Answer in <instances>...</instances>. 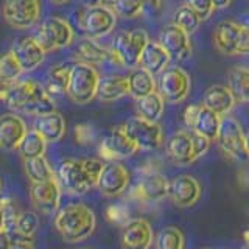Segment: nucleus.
Masks as SVG:
<instances>
[{
	"mask_svg": "<svg viewBox=\"0 0 249 249\" xmlns=\"http://www.w3.org/2000/svg\"><path fill=\"white\" fill-rule=\"evenodd\" d=\"M3 101L14 111H22L36 117L54 111V101L50 93L35 80H16L10 83Z\"/></svg>",
	"mask_w": 249,
	"mask_h": 249,
	"instance_id": "obj_1",
	"label": "nucleus"
},
{
	"mask_svg": "<svg viewBox=\"0 0 249 249\" xmlns=\"http://www.w3.org/2000/svg\"><path fill=\"white\" fill-rule=\"evenodd\" d=\"M53 224L66 243H81L95 232L97 216L90 207L73 202L58 210Z\"/></svg>",
	"mask_w": 249,
	"mask_h": 249,
	"instance_id": "obj_2",
	"label": "nucleus"
},
{
	"mask_svg": "<svg viewBox=\"0 0 249 249\" xmlns=\"http://www.w3.org/2000/svg\"><path fill=\"white\" fill-rule=\"evenodd\" d=\"M100 75L89 62H76L70 69L67 95L78 105H88L97 97Z\"/></svg>",
	"mask_w": 249,
	"mask_h": 249,
	"instance_id": "obj_3",
	"label": "nucleus"
},
{
	"mask_svg": "<svg viewBox=\"0 0 249 249\" xmlns=\"http://www.w3.org/2000/svg\"><path fill=\"white\" fill-rule=\"evenodd\" d=\"M213 44L216 50L226 56L249 54V30L243 23L223 20L215 27Z\"/></svg>",
	"mask_w": 249,
	"mask_h": 249,
	"instance_id": "obj_4",
	"label": "nucleus"
},
{
	"mask_svg": "<svg viewBox=\"0 0 249 249\" xmlns=\"http://www.w3.org/2000/svg\"><path fill=\"white\" fill-rule=\"evenodd\" d=\"M148 41L150 39H148L145 30H123L115 35L112 41V50L119 56L122 66L134 69L139 66L140 54H142Z\"/></svg>",
	"mask_w": 249,
	"mask_h": 249,
	"instance_id": "obj_5",
	"label": "nucleus"
},
{
	"mask_svg": "<svg viewBox=\"0 0 249 249\" xmlns=\"http://www.w3.org/2000/svg\"><path fill=\"white\" fill-rule=\"evenodd\" d=\"M192 88L189 73L181 67H167L158 75L156 90L159 95L171 105H178L187 98Z\"/></svg>",
	"mask_w": 249,
	"mask_h": 249,
	"instance_id": "obj_6",
	"label": "nucleus"
},
{
	"mask_svg": "<svg viewBox=\"0 0 249 249\" xmlns=\"http://www.w3.org/2000/svg\"><path fill=\"white\" fill-rule=\"evenodd\" d=\"M218 145L221 151L228 156L229 159L237 162H245L249 159L246 151V140H245V131L237 119L231 115L221 117L220 131H218Z\"/></svg>",
	"mask_w": 249,
	"mask_h": 249,
	"instance_id": "obj_7",
	"label": "nucleus"
},
{
	"mask_svg": "<svg viewBox=\"0 0 249 249\" xmlns=\"http://www.w3.org/2000/svg\"><path fill=\"white\" fill-rule=\"evenodd\" d=\"M122 126L139 150L154 151L159 150L163 143V131L158 122L145 120L137 115L123 123Z\"/></svg>",
	"mask_w": 249,
	"mask_h": 249,
	"instance_id": "obj_8",
	"label": "nucleus"
},
{
	"mask_svg": "<svg viewBox=\"0 0 249 249\" xmlns=\"http://www.w3.org/2000/svg\"><path fill=\"white\" fill-rule=\"evenodd\" d=\"M80 25L92 39L106 36L117 25V14L111 6L101 3L86 6L80 14Z\"/></svg>",
	"mask_w": 249,
	"mask_h": 249,
	"instance_id": "obj_9",
	"label": "nucleus"
},
{
	"mask_svg": "<svg viewBox=\"0 0 249 249\" xmlns=\"http://www.w3.org/2000/svg\"><path fill=\"white\" fill-rule=\"evenodd\" d=\"M73 30L67 20L61 18H49L41 23V28L37 30L35 37L47 53L69 47L73 42Z\"/></svg>",
	"mask_w": 249,
	"mask_h": 249,
	"instance_id": "obj_10",
	"label": "nucleus"
},
{
	"mask_svg": "<svg viewBox=\"0 0 249 249\" xmlns=\"http://www.w3.org/2000/svg\"><path fill=\"white\" fill-rule=\"evenodd\" d=\"M182 120L187 129H193L207 137L209 140H216L220 131L221 117L216 112L210 111L204 105H190L185 107Z\"/></svg>",
	"mask_w": 249,
	"mask_h": 249,
	"instance_id": "obj_11",
	"label": "nucleus"
},
{
	"mask_svg": "<svg viewBox=\"0 0 249 249\" xmlns=\"http://www.w3.org/2000/svg\"><path fill=\"white\" fill-rule=\"evenodd\" d=\"M2 14L11 27L25 30L33 27L41 18V3L39 0H5Z\"/></svg>",
	"mask_w": 249,
	"mask_h": 249,
	"instance_id": "obj_12",
	"label": "nucleus"
},
{
	"mask_svg": "<svg viewBox=\"0 0 249 249\" xmlns=\"http://www.w3.org/2000/svg\"><path fill=\"white\" fill-rule=\"evenodd\" d=\"M58 179L67 192L76 195V196H81V195L88 193L93 187L88 171L84 168L83 159L62 160L58 168Z\"/></svg>",
	"mask_w": 249,
	"mask_h": 249,
	"instance_id": "obj_13",
	"label": "nucleus"
},
{
	"mask_svg": "<svg viewBox=\"0 0 249 249\" xmlns=\"http://www.w3.org/2000/svg\"><path fill=\"white\" fill-rule=\"evenodd\" d=\"M30 199L35 209L42 215H53L59 210L61 202V182L58 178L44 182H31Z\"/></svg>",
	"mask_w": 249,
	"mask_h": 249,
	"instance_id": "obj_14",
	"label": "nucleus"
},
{
	"mask_svg": "<svg viewBox=\"0 0 249 249\" xmlns=\"http://www.w3.org/2000/svg\"><path fill=\"white\" fill-rule=\"evenodd\" d=\"M168 159L179 167L192 165L195 160L199 159V154L195 146V136L192 129L176 131L173 136L167 140L165 145Z\"/></svg>",
	"mask_w": 249,
	"mask_h": 249,
	"instance_id": "obj_15",
	"label": "nucleus"
},
{
	"mask_svg": "<svg viewBox=\"0 0 249 249\" xmlns=\"http://www.w3.org/2000/svg\"><path fill=\"white\" fill-rule=\"evenodd\" d=\"M129 181L131 175L128 168L119 160H109L101 170L97 187L106 198H115L128 189Z\"/></svg>",
	"mask_w": 249,
	"mask_h": 249,
	"instance_id": "obj_16",
	"label": "nucleus"
},
{
	"mask_svg": "<svg viewBox=\"0 0 249 249\" xmlns=\"http://www.w3.org/2000/svg\"><path fill=\"white\" fill-rule=\"evenodd\" d=\"M137 151H139L137 145L132 142L129 136L124 132L123 126L114 128L103 139V142H101V146H100V156L103 159H106L107 162L128 159Z\"/></svg>",
	"mask_w": 249,
	"mask_h": 249,
	"instance_id": "obj_17",
	"label": "nucleus"
},
{
	"mask_svg": "<svg viewBox=\"0 0 249 249\" xmlns=\"http://www.w3.org/2000/svg\"><path fill=\"white\" fill-rule=\"evenodd\" d=\"M153 240V228L145 218H132L124 223L120 235L122 249H150Z\"/></svg>",
	"mask_w": 249,
	"mask_h": 249,
	"instance_id": "obj_18",
	"label": "nucleus"
},
{
	"mask_svg": "<svg viewBox=\"0 0 249 249\" xmlns=\"http://www.w3.org/2000/svg\"><path fill=\"white\" fill-rule=\"evenodd\" d=\"M168 196L178 207H192L201 198V184L196 178L190 175H179L173 181H170Z\"/></svg>",
	"mask_w": 249,
	"mask_h": 249,
	"instance_id": "obj_19",
	"label": "nucleus"
},
{
	"mask_svg": "<svg viewBox=\"0 0 249 249\" xmlns=\"http://www.w3.org/2000/svg\"><path fill=\"white\" fill-rule=\"evenodd\" d=\"M11 53L18 59L22 72H33V70H36L42 64V61L45 58V50L36 41V37L31 36H23L16 39Z\"/></svg>",
	"mask_w": 249,
	"mask_h": 249,
	"instance_id": "obj_20",
	"label": "nucleus"
},
{
	"mask_svg": "<svg viewBox=\"0 0 249 249\" xmlns=\"http://www.w3.org/2000/svg\"><path fill=\"white\" fill-rule=\"evenodd\" d=\"M159 42L163 45L173 61H185L192 54V41L190 35L185 33L182 28L176 27L175 23H170L162 30Z\"/></svg>",
	"mask_w": 249,
	"mask_h": 249,
	"instance_id": "obj_21",
	"label": "nucleus"
},
{
	"mask_svg": "<svg viewBox=\"0 0 249 249\" xmlns=\"http://www.w3.org/2000/svg\"><path fill=\"white\" fill-rule=\"evenodd\" d=\"M27 132V124L19 115L2 114L0 115V150H18Z\"/></svg>",
	"mask_w": 249,
	"mask_h": 249,
	"instance_id": "obj_22",
	"label": "nucleus"
},
{
	"mask_svg": "<svg viewBox=\"0 0 249 249\" xmlns=\"http://www.w3.org/2000/svg\"><path fill=\"white\" fill-rule=\"evenodd\" d=\"M170 181L160 173H150L132 189V196L139 201H160L168 196Z\"/></svg>",
	"mask_w": 249,
	"mask_h": 249,
	"instance_id": "obj_23",
	"label": "nucleus"
},
{
	"mask_svg": "<svg viewBox=\"0 0 249 249\" xmlns=\"http://www.w3.org/2000/svg\"><path fill=\"white\" fill-rule=\"evenodd\" d=\"M235 98H233L231 89L224 84H213L207 88L202 97V105L207 106L210 111L216 112L220 117L229 115V112L235 106Z\"/></svg>",
	"mask_w": 249,
	"mask_h": 249,
	"instance_id": "obj_24",
	"label": "nucleus"
},
{
	"mask_svg": "<svg viewBox=\"0 0 249 249\" xmlns=\"http://www.w3.org/2000/svg\"><path fill=\"white\" fill-rule=\"evenodd\" d=\"M170 61H171L170 54L163 49V45L160 42L148 41L142 54H140L139 67L148 70L153 75H159L162 70H165L170 66Z\"/></svg>",
	"mask_w": 249,
	"mask_h": 249,
	"instance_id": "obj_25",
	"label": "nucleus"
},
{
	"mask_svg": "<svg viewBox=\"0 0 249 249\" xmlns=\"http://www.w3.org/2000/svg\"><path fill=\"white\" fill-rule=\"evenodd\" d=\"M35 131L47 140V143H54L66 134V120L56 111L37 115L35 120Z\"/></svg>",
	"mask_w": 249,
	"mask_h": 249,
	"instance_id": "obj_26",
	"label": "nucleus"
},
{
	"mask_svg": "<svg viewBox=\"0 0 249 249\" xmlns=\"http://www.w3.org/2000/svg\"><path fill=\"white\" fill-rule=\"evenodd\" d=\"M129 95V86H128V76L122 75H107L100 78L97 98L101 101H115L123 97Z\"/></svg>",
	"mask_w": 249,
	"mask_h": 249,
	"instance_id": "obj_27",
	"label": "nucleus"
},
{
	"mask_svg": "<svg viewBox=\"0 0 249 249\" xmlns=\"http://www.w3.org/2000/svg\"><path fill=\"white\" fill-rule=\"evenodd\" d=\"M228 88L237 103H249V67L233 66L228 72Z\"/></svg>",
	"mask_w": 249,
	"mask_h": 249,
	"instance_id": "obj_28",
	"label": "nucleus"
},
{
	"mask_svg": "<svg viewBox=\"0 0 249 249\" xmlns=\"http://www.w3.org/2000/svg\"><path fill=\"white\" fill-rule=\"evenodd\" d=\"M129 95L134 98L145 97L156 90V78L142 67H134L128 75Z\"/></svg>",
	"mask_w": 249,
	"mask_h": 249,
	"instance_id": "obj_29",
	"label": "nucleus"
},
{
	"mask_svg": "<svg viewBox=\"0 0 249 249\" xmlns=\"http://www.w3.org/2000/svg\"><path fill=\"white\" fill-rule=\"evenodd\" d=\"M137 115L150 122H159V119L165 109V100H163L158 90L148 93L145 97L136 98Z\"/></svg>",
	"mask_w": 249,
	"mask_h": 249,
	"instance_id": "obj_30",
	"label": "nucleus"
},
{
	"mask_svg": "<svg viewBox=\"0 0 249 249\" xmlns=\"http://www.w3.org/2000/svg\"><path fill=\"white\" fill-rule=\"evenodd\" d=\"M78 53L84 59V62H89V64H92V62H105V61H114L120 64L119 56H117L112 49H105V47L98 45L92 37L81 41V44L78 45Z\"/></svg>",
	"mask_w": 249,
	"mask_h": 249,
	"instance_id": "obj_31",
	"label": "nucleus"
},
{
	"mask_svg": "<svg viewBox=\"0 0 249 249\" xmlns=\"http://www.w3.org/2000/svg\"><path fill=\"white\" fill-rule=\"evenodd\" d=\"M25 173L30 179V182H44L49 179L56 178L52 165L44 156L33 159H25Z\"/></svg>",
	"mask_w": 249,
	"mask_h": 249,
	"instance_id": "obj_32",
	"label": "nucleus"
},
{
	"mask_svg": "<svg viewBox=\"0 0 249 249\" xmlns=\"http://www.w3.org/2000/svg\"><path fill=\"white\" fill-rule=\"evenodd\" d=\"M19 153L23 159H33L44 156L47 150V140L37 131H28L19 145Z\"/></svg>",
	"mask_w": 249,
	"mask_h": 249,
	"instance_id": "obj_33",
	"label": "nucleus"
},
{
	"mask_svg": "<svg viewBox=\"0 0 249 249\" xmlns=\"http://www.w3.org/2000/svg\"><path fill=\"white\" fill-rule=\"evenodd\" d=\"M39 229V216L33 210H23L19 215L18 224H16V232L11 240H27L31 241Z\"/></svg>",
	"mask_w": 249,
	"mask_h": 249,
	"instance_id": "obj_34",
	"label": "nucleus"
},
{
	"mask_svg": "<svg viewBox=\"0 0 249 249\" xmlns=\"http://www.w3.org/2000/svg\"><path fill=\"white\" fill-rule=\"evenodd\" d=\"M156 249H185V235L176 226H165L156 237Z\"/></svg>",
	"mask_w": 249,
	"mask_h": 249,
	"instance_id": "obj_35",
	"label": "nucleus"
},
{
	"mask_svg": "<svg viewBox=\"0 0 249 249\" xmlns=\"http://www.w3.org/2000/svg\"><path fill=\"white\" fill-rule=\"evenodd\" d=\"M201 22L202 20H201L199 16L195 13L192 8L187 6L185 3L179 6L178 10L175 11V14H173V23H175V25L179 27V28H182L185 33H189V35L195 33V31L199 28Z\"/></svg>",
	"mask_w": 249,
	"mask_h": 249,
	"instance_id": "obj_36",
	"label": "nucleus"
},
{
	"mask_svg": "<svg viewBox=\"0 0 249 249\" xmlns=\"http://www.w3.org/2000/svg\"><path fill=\"white\" fill-rule=\"evenodd\" d=\"M0 207H2L3 212V231L5 233L10 235V238H13L16 232V224H18L20 215V209L18 206V202L10 196L0 199Z\"/></svg>",
	"mask_w": 249,
	"mask_h": 249,
	"instance_id": "obj_37",
	"label": "nucleus"
},
{
	"mask_svg": "<svg viewBox=\"0 0 249 249\" xmlns=\"http://www.w3.org/2000/svg\"><path fill=\"white\" fill-rule=\"evenodd\" d=\"M70 69H72V66H66V64H58V66H54V67L50 69V72H49L50 92L53 90V92H58V93H62V92L67 93Z\"/></svg>",
	"mask_w": 249,
	"mask_h": 249,
	"instance_id": "obj_38",
	"label": "nucleus"
},
{
	"mask_svg": "<svg viewBox=\"0 0 249 249\" xmlns=\"http://www.w3.org/2000/svg\"><path fill=\"white\" fill-rule=\"evenodd\" d=\"M20 73L22 69L11 52L0 54V80L6 83H13L20 76Z\"/></svg>",
	"mask_w": 249,
	"mask_h": 249,
	"instance_id": "obj_39",
	"label": "nucleus"
},
{
	"mask_svg": "<svg viewBox=\"0 0 249 249\" xmlns=\"http://www.w3.org/2000/svg\"><path fill=\"white\" fill-rule=\"evenodd\" d=\"M112 10L115 11L117 16L131 19V18H137L143 11V5L140 0H117Z\"/></svg>",
	"mask_w": 249,
	"mask_h": 249,
	"instance_id": "obj_40",
	"label": "nucleus"
},
{
	"mask_svg": "<svg viewBox=\"0 0 249 249\" xmlns=\"http://www.w3.org/2000/svg\"><path fill=\"white\" fill-rule=\"evenodd\" d=\"M185 5L192 8V10L201 18V20L209 19L210 16H212V13L215 11L212 0H185Z\"/></svg>",
	"mask_w": 249,
	"mask_h": 249,
	"instance_id": "obj_41",
	"label": "nucleus"
},
{
	"mask_svg": "<svg viewBox=\"0 0 249 249\" xmlns=\"http://www.w3.org/2000/svg\"><path fill=\"white\" fill-rule=\"evenodd\" d=\"M106 220L109 223H112V224H119V223H126V212L119 207V206H111V207H107L106 210Z\"/></svg>",
	"mask_w": 249,
	"mask_h": 249,
	"instance_id": "obj_42",
	"label": "nucleus"
},
{
	"mask_svg": "<svg viewBox=\"0 0 249 249\" xmlns=\"http://www.w3.org/2000/svg\"><path fill=\"white\" fill-rule=\"evenodd\" d=\"M10 249H35V246L27 240H13Z\"/></svg>",
	"mask_w": 249,
	"mask_h": 249,
	"instance_id": "obj_43",
	"label": "nucleus"
},
{
	"mask_svg": "<svg viewBox=\"0 0 249 249\" xmlns=\"http://www.w3.org/2000/svg\"><path fill=\"white\" fill-rule=\"evenodd\" d=\"M143 5V11L145 10H151V11H158L160 8L162 0H140Z\"/></svg>",
	"mask_w": 249,
	"mask_h": 249,
	"instance_id": "obj_44",
	"label": "nucleus"
},
{
	"mask_svg": "<svg viewBox=\"0 0 249 249\" xmlns=\"http://www.w3.org/2000/svg\"><path fill=\"white\" fill-rule=\"evenodd\" d=\"M11 238L8 233L5 232H0V249H10L11 248Z\"/></svg>",
	"mask_w": 249,
	"mask_h": 249,
	"instance_id": "obj_45",
	"label": "nucleus"
},
{
	"mask_svg": "<svg viewBox=\"0 0 249 249\" xmlns=\"http://www.w3.org/2000/svg\"><path fill=\"white\" fill-rule=\"evenodd\" d=\"M212 3L215 10H224L232 3V0H212Z\"/></svg>",
	"mask_w": 249,
	"mask_h": 249,
	"instance_id": "obj_46",
	"label": "nucleus"
},
{
	"mask_svg": "<svg viewBox=\"0 0 249 249\" xmlns=\"http://www.w3.org/2000/svg\"><path fill=\"white\" fill-rule=\"evenodd\" d=\"M100 3L101 5H106V6H114L115 3H117V0H100Z\"/></svg>",
	"mask_w": 249,
	"mask_h": 249,
	"instance_id": "obj_47",
	"label": "nucleus"
},
{
	"mask_svg": "<svg viewBox=\"0 0 249 249\" xmlns=\"http://www.w3.org/2000/svg\"><path fill=\"white\" fill-rule=\"evenodd\" d=\"M83 3H86L88 6H92V5H98L100 3V0H81Z\"/></svg>",
	"mask_w": 249,
	"mask_h": 249,
	"instance_id": "obj_48",
	"label": "nucleus"
},
{
	"mask_svg": "<svg viewBox=\"0 0 249 249\" xmlns=\"http://www.w3.org/2000/svg\"><path fill=\"white\" fill-rule=\"evenodd\" d=\"M0 232H5L3 231V212H2V207H0Z\"/></svg>",
	"mask_w": 249,
	"mask_h": 249,
	"instance_id": "obj_49",
	"label": "nucleus"
},
{
	"mask_svg": "<svg viewBox=\"0 0 249 249\" xmlns=\"http://www.w3.org/2000/svg\"><path fill=\"white\" fill-rule=\"evenodd\" d=\"M245 140H246V151H248V156H249V129L245 132Z\"/></svg>",
	"mask_w": 249,
	"mask_h": 249,
	"instance_id": "obj_50",
	"label": "nucleus"
},
{
	"mask_svg": "<svg viewBox=\"0 0 249 249\" xmlns=\"http://www.w3.org/2000/svg\"><path fill=\"white\" fill-rule=\"evenodd\" d=\"M243 241H245V245L249 248V231H246V232L243 233Z\"/></svg>",
	"mask_w": 249,
	"mask_h": 249,
	"instance_id": "obj_51",
	"label": "nucleus"
},
{
	"mask_svg": "<svg viewBox=\"0 0 249 249\" xmlns=\"http://www.w3.org/2000/svg\"><path fill=\"white\" fill-rule=\"evenodd\" d=\"M243 25H245V27H246V28L249 30V13H248V14L245 16V22H243Z\"/></svg>",
	"mask_w": 249,
	"mask_h": 249,
	"instance_id": "obj_52",
	"label": "nucleus"
},
{
	"mask_svg": "<svg viewBox=\"0 0 249 249\" xmlns=\"http://www.w3.org/2000/svg\"><path fill=\"white\" fill-rule=\"evenodd\" d=\"M50 2H53V3H66L67 0H50Z\"/></svg>",
	"mask_w": 249,
	"mask_h": 249,
	"instance_id": "obj_53",
	"label": "nucleus"
},
{
	"mask_svg": "<svg viewBox=\"0 0 249 249\" xmlns=\"http://www.w3.org/2000/svg\"><path fill=\"white\" fill-rule=\"evenodd\" d=\"M0 192H2V181H0Z\"/></svg>",
	"mask_w": 249,
	"mask_h": 249,
	"instance_id": "obj_54",
	"label": "nucleus"
},
{
	"mask_svg": "<svg viewBox=\"0 0 249 249\" xmlns=\"http://www.w3.org/2000/svg\"><path fill=\"white\" fill-rule=\"evenodd\" d=\"M78 249H92V248H78Z\"/></svg>",
	"mask_w": 249,
	"mask_h": 249,
	"instance_id": "obj_55",
	"label": "nucleus"
},
{
	"mask_svg": "<svg viewBox=\"0 0 249 249\" xmlns=\"http://www.w3.org/2000/svg\"><path fill=\"white\" fill-rule=\"evenodd\" d=\"M204 249H206V248H204Z\"/></svg>",
	"mask_w": 249,
	"mask_h": 249,
	"instance_id": "obj_56",
	"label": "nucleus"
}]
</instances>
